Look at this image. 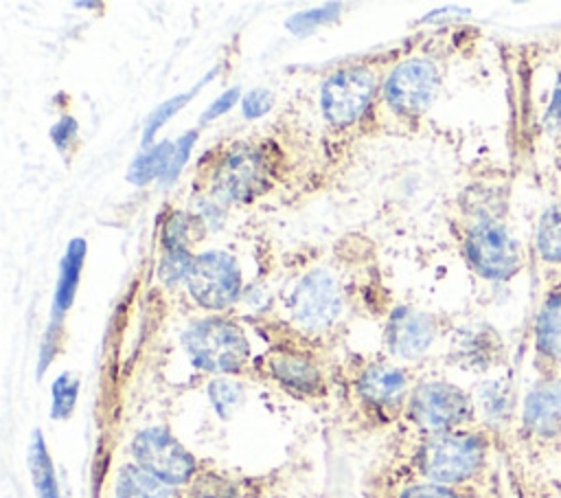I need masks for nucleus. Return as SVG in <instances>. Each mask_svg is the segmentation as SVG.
I'll use <instances>...</instances> for the list:
<instances>
[{
	"instance_id": "nucleus-27",
	"label": "nucleus",
	"mask_w": 561,
	"mask_h": 498,
	"mask_svg": "<svg viewBox=\"0 0 561 498\" xmlns=\"http://www.w3.org/2000/svg\"><path fill=\"white\" fill-rule=\"evenodd\" d=\"M188 233V224L182 215H173L167 226H164V241L169 246V250H184V239Z\"/></svg>"
},
{
	"instance_id": "nucleus-1",
	"label": "nucleus",
	"mask_w": 561,
	"mask_h": 498,
	"mask_svg": "<svg viewBox=\"0 0 561 498\" xmlns=\"http://www.w3.org/2000/svg\"><path fill=\"white\" fill-rule=\"evenodd\" d=\"M486 463V441L471 430L423 437L414 452V469L427 483L456 489L473 480Z\"/></svg>"
},
{
	"instance_id": "nucleus-24",
	"label": "nucleus",
	"mask_w": 561,
	"mask_h": 498,
	"mask_svg": "<svg viewBox=\"0 0 561 498\" xmlns=\"http://www.w3.org/2000/svg\"><path fill=\"white\" fill-rule=\"evenodd\" d=\"M186 97L188 94H180V97H173L171 101H167V103H162L156 112H153V116L149 118V123H147V129H145V143H149L151 140V136L156 134V129L158 127H162V123H167L184 103H186Z\"/></svg>"
},
{
	"instance_id": "nucleus-15",
	"label": "nucleus",
	"mask_w": 561,
	"mask_h": 498,
	"mask_svg": "<svg viewBox=\"0 0 561 498\" xmlns=\"http://www.w3.org/2000/svg\"><path fill=\"white\" fill-rule=\"evenodd\" d=\"M535 344L541 364H557L561 360V285L548 292L535 325Z\"/></svg>"
},
{
	"instance_id": "nucleus-12",
	"label": "nucleus",
	"mask_w": 561,
	"mask_h": 498,
	"mask_svg": "<svg viewBox=\"0 0 561 498\" xmlns=\"http://www.w3.org/2000/svg\"><path fill=\"white\" fill-rule=\"evenodd\" d=\"M434 336V318L414 309H397L386 327V344L401 360L421 358L430 349Z\"/></svg>"
},
{
	"instance_id": "nucleus-26",
	"label": "nucleus",
	"mask_w": 561,
	"mask_h": 498,
	"mask_svg": "<svg viewBox=\"0 0 561 498\" xmlns=\"http://www.w3.org/2000/svg\"><path fill=\"white\" fill-rule=\"evenodd\" d=\"M270 107H272V94L263 88H256V90L248 92L245 99H243V114L248 118H256L263 112H267Z\"/></svg>"
},
{
	"instance_id": "nucleus-10",
	"label": "nucleus",
	"mask_w": 561,
	"mask_h": 498,
	"mask_svg": "<svg viewBox=\"0 0 561 498\" xmlns=\"http://www.w3.org/2000/svg\"><path fill=\"white\" fill-rule=\"evenodd\" d=\"M263 373L285 393L300 399L327 395V377L313 358L294 349H274L263 360Z\"/></svg>"
},
{
	"instance_id": "nucleus-21",
	"label": "nucleus",
	"mask_w": 561,
	"mask_h": 498,
	"mask_svg": "<svg viewBox=\"0 0 561 498\" xmlns=\"http://www.w3.org/2000/svg\"><path fill=\"white\" fill-rule=\"evenodd\" d=\"M77 391H79V380L72 373H61L50 388L53 404H50V417L53 419H66L77 401Z\"/></svg>"
},
{
	"instance_id": "nucleus-14",
	"label": "nucleus",
	"mask_w": 561,
	"mask_h": 498,
	"mask_svg": "<svg viewBox=\"0 0 561 498\" xmlns=\"http://www.w3.org/2000/svg\"><path fill=\"white\" fill-rule=\"evenodd\" d=\"M524 426L535 437H552L561 430V388L541 382L526 399Z\"/></svg>"
},
{
	"instance_id": "nucleus-4",
	"label": "nucleus",
	"mask_w": 561,
	"mask_h": 498,
	"mask_svg": "<svg viewBox=\"0 0 561 498\" xmlns=\"http://www.w3.org/2000/svg\"><path fill=\"white\" fill-rule=\"evenodd\" d=\"M465 254L486 279H508L522 268L519 241L491 215L478 217L465 233Z\"/></svg>"
},
{
	"instance_id": "nucleus-3",
	"label": "nucleus",
	"mask_w": 561,
	"mask_h": 498,
	"mask_svg": "<svg viewBox=\"0 0 561 498\" xmlns=\"http://www.w3.org/2000/svg\"><path fill=\"white\" fill-rule=\"evenodd\" d=\"M405 415L423 437L456 432L473 419V401L456 384L432 380L412 388Z\"/></svg>"
},
{
	"instance_id": "nucleus-16",
	"label": "nucleus",
	"mask_w": 561,
	"mask_h": 498,
	"mask_svg": "<svg viewBox=\"0 0 561 498\" xmlns=\"http://www.w3.org/2000/svg\"><path fill=\"white\" fill-rule=\"evenodd\" d=\"M114 496L116 498H182L178 487H171L169 483L160 480L158 476L149 474L136 463H129L118 469Z\"/></svg>"
},
{
	"instance_id": "nucleus-13",
	"label": "nucleus",
	"mask_w": 561,
	"mask_h": 498,
	"mask_svg": "<svg viewBox=\"0 0 561 498\" xmlns=\"http://www.w3.org/2000/svg\"><path fill=\"white\" fill-rule=\"evenodd\" d=\"M217 186L224 195L241 202L259 195L265 186V167L261 156L252 149L232 151L217 171Z\"/></svg>"
},
{
	"instance_id": "nucleus-17",
	"label": "nucleus",
	"mask_w": 561,
	"mask_h": 498,
	"mask_svg": "<svg viewBox=\"0 0 561 498\" xmlns=\"http://www.w3.org/2000/svg\"><path fill=\"white\" fill-rule=\"evenodd\" d=\"M83 254H85L83 239L70 241V246L66 250V257L61 261V274H59L55 298H53V314L57 318L72 303V296H75V290H77V281H79V272H81V263H83Z\"/></svg>"
},
{
	"instance_id": "nucleus-9",
	"label": "nucleus",
	"mask_w": 561,
	"mask_h": 498,
	"mask_svg": "<svg viewBox=\"0 0 561 498\" xmlns=\"http://www.w3.org/2000/svg\"><path fill=\"white\" fill-rule=\"evenodd\" d=\"M342 309L337 283L327 272L307 274L291 294V314L307 331H322L331 327Z\"/></svg>"
},
{
	"instance_id": "nucleus-19",
	"label": "nucleus",
	"mask_w": 561,
	"mask_h": 498,
	"mask_svg": "<svg viewBox=\"0 0 561 498\" xmlns=\"http://www.w3.org/2000/svg\"><path fill=\"white\" fill-rule=\"evenodd\" d=\"M31 474H33V485H35L39 498H61L59 489H57V480H55L53 461L46 452V445H44V439L39 432H35L33 445H31Z\"/></svg>"
},
{
	"instance_id": "nucleus-22",
	"label": "nucleus",
	"mask_w": 561,
	"mask_h": 498,
	"mask_svg": "<svg viewBox=\"0 0 561 498\" xmlns=\"http://www.w3.org/2000/svg\"><path fill=\"white\" fill-rule=\"evenodd\" d=\"M210 397H213V404L215 408L226 417L239 401L241 393H239V386L230 380H215L210 384Z\"/></svg>"
},
{
	"instance_id": "nucleus-2",
	"label": "nucleus",
	"mask_w": 561,
	"mask_h": 498,
	"mask_svg": "<svg viewBox=\"0 0 561 498\" xmlns=\"http://www.w3.org/2000/svg\"><path fill=\"white\" fill-rule=\"evenodd\" d=\"M184 347L195 366L217 375H234L250 362L245 333L224 318H204L191 325L184 333Z\"/></svg>"
},
{
	"instance_id": "nucleus-23",
	"label": "nucleus",
	"mask_w": 561,
	"mask_h": 498,
	"mask_svg": "<svg viewBox=\"0 0 561 498\" xmlns=\"http://www.w3.org/2000/svg\"><path fill=\"white\" fill-rule=\"evenodd\" d=\"M337 9H340L337 4H329V7H324V9H311V11H305V13L294 15L287 24H289V29H291L294 33H302V31H309V29H313V26H318V24L331 20V18L337 13Z\"/></svg>"
},
{
	"instance_id": "nucleus-30",
	"label": "nucleus",
	"mask_w": 561,
	"mask_h": 498,
	"mask_svg": "<svg viewBox=\"0 0 561 498\" xmlns=\"http://www.w3.org/2000/svg\"><path fill=\"white\" fill-rule=\"evenodd\" d=\"M546 125H548V129H559L561 127V79L554 88L552 103H550V110L546 114Z\"/></svg>"
},
{
	"instance_id": "nucleus-7",
	"label": "nucleus",
	"mask_w": 561,
	"mask_h": 498,
	"mask_svg": "<svg viewBox=\"0 0 561 498\" xmlns=\"http://www.w3.org/2000/svg\"><path fill=\"white\" fill-rule=\"evenodd\" d=\"M188 290L206 309H226L239 296V268L226 252H204L193 259L188 270Z\"/></svg>"
},
{
	"instance_id": "nucleus-20",
	"label": "nucleus",
	"mask_w": 561,
	"mask_h": 498,
	"mask_svg": "<svg viewBox=\"0 0 561 498\" xmlns=\"http://www.w3.org/2000/svg\"><path fill=\"white\" fill-rule=\"evenodd\" d=\"M173 149L169 143H160L158 147H153L151 151H145L136 158V162L131 165V171H129V180L134 184H145L147 180L160 176V173H167V167L171 162V156H173Z\"/></svg>"
},
{
	"instance_id": "nucleus-8",
	"label": "nucleus",
	"mask_w": 561,
	"mask_h": 498,
	"mask_svg": "<svg viewBox=\"0 0 561 498\" xmlns=\"http://www.w3.org/2000/svg\"><path fill=\"white\" fill-rule=\"evenodd\" d=\"M438 92V72L425 59H410L386 81V101L401 116H421Z\"/></svg>"
},
{
	"instance_id": "nucleus-29",
	"label": "nucleus",
	"mask_w": 561,
	"mask_h": 498,
	"mask_svg": "<svg viewBox=\"0 0 561 498\" xmlns=\"http://www.w3.org/2000/svg\"><path fill=\"white\" fill-rule=\"evenodd\" d=\"M239 97V90L237 88H232L230 92H224L206 112H204V121H208V118H215V116H219V114H224L226 110H230L232 107V103H234V99Z\"/></svg>"
},
{
	"instance_id": "nucleus-5",
	"label": "nucleus",
	"mask_w": 561,
	"mask_h": 498,
	"mask_svg": "<svg viewBox=\"0 0 561 498\" xmlns=\"http://www.w3.org/2000/svg\"><path fill=\"white\" fill-rule=\"evenodd\" d=\"M136 465L169 483L171 487H188L199 467L195 456L164 428H147L131 441Z\"/></svg>"
},
{
	"instance_id": "nucleus-11",
	"label": "nucleus",
	"mask_w": 561,
	"mask_h": 498,
	"mask_svg": "<svg viewBox=\"0 0 561 498\" xmlns=\"http://www.w3.org/2000/svg\"><path fill=\"white\" fill-rule=\"evenodd\" d=\"M375 79L366 68H346L327 79L322 88V110L333 125L353 123L368 105Z\"/></svg>"
},
{
	"instance_id": "nucleus-25",
	"label": "nucleus",
	"mask_w": 561,
	"mask_h": 498,
	"mask_svg": "<svg viewBox=\"0 0 561 498\" xmlns=\"http://www.w3.org/2000/svg\"><path fill=\"white\" fill-rule=\"evenodd\" d=\"M193 257H188L184 250H169L164 263H162V276L167 281H178V279H186L188 270H191Z\"/></svg>"
},
{
	"instance_id": "nucleus-28",
	"label": "nucleus",
	"mask_w": 561,
	"mask_h": 498,
	"mask_svg": "<svg viewBox=\"0 0 561 498\" xmlns=\"http://www.w3.org/2000/svg\"><path fill=\"white\" fill-rule=\"evenodd\" d=\"M195 138H197V136H195V132H188L184 138H180V140H178V145H175V149H173V156H171V162H169L167 173H164L169 180L178 176L180 167H182V165H184V160L188 158V151H191V147H193Z\"/></svg>"
},
{
	"instance_id": "nucleus-18",
	"label": "nucleus",
	"mask_w": 561,
	"mask_h": 498,
	"mask_svg": "<svg viewBox=\"0 0 561 498\" xmlns=\"http://www.w3.org/2000/svg\"><path fill=\"white\" fill-rule=\"evenodd\" d=\"M537 250L543 261L561 263V202L543 211L537 226Z\"/></svg>"
},
{
	"instance_id": "nucleus-31",
	"label": "nucleus",
	"mask_w": 561,
	"mask_h": 498,
	"mask_svg": "<svg viewBox=\"0 0 561 498\" xmlns=\"http://www.w3.org/2000/svg\"><path fill=\"white\" fill-rule=\"evenodd\" d=\"M72 129H75V123H72L70 118H64V121H59V123L55 125V129H53L50 134H53V140H55V145H57L59 149L66 147V140L72 136Z\"/></svg>"
},
{
	"instance_id": "nucleus-6",
	"label": "nucleus",
	"mask_w": 561,
	"mask_h": 498,
	"mask_svg": "<svg viewBox=\"0 0 561 498\" xmlns=\"http://www.w3.org/2000/svg\"><path fill=\"white\" fill-rule=\"evenodd\" d=\"M353 395L359 406L381 421H390L405 410L410 397V380L401 366L388 362H366L351 380Z\"/></svg>"
}]
</instances>
